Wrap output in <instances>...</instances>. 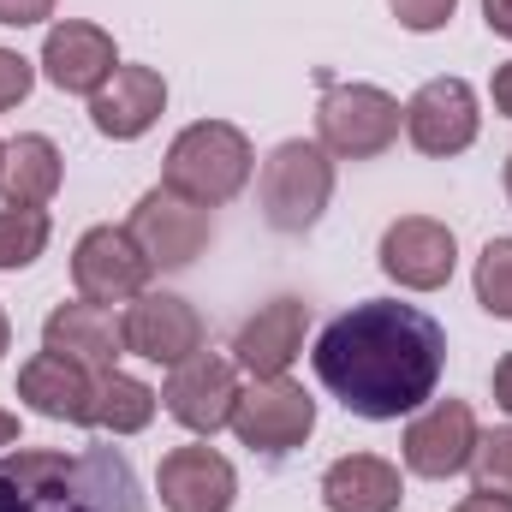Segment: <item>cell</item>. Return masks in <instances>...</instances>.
Listing matches in <instances>:
<instances>
[{"instance_id": "cell-9", "label": "cell", "mask_w": 512, "mask_h": 512, "mask_svg": "<svg viewBox=\"0 0 512 512\" xmlns=\"http://www.w3.org/2000/svg\"><path fill=\"white\" fill-rule=\"evenodd\" d=\"M120 334H126V352L167 364V370L203 352V316L179 292H137L120 316Z\"/></svg>"}, {"instance_id": "cell-4", "label": "cell", "mask_w": 512, "mask_h": 512, "mask_svg": "<svg viewBox=\"0 0 512 512\" xmlns=\"http://www.w3.org/2000/svg\"><path fill=\"white\" fill-rule=\"evenodd\" d=\"M256 197H262V215L274 233H310L334 197V161L322 143L310 137H286L268 161H262V179H256Z\"/></svg>"}, {"instance_id": "cell-34", "label": "cell", "mask_w": 512, "mask_h": 512, "mask_svg": "<svg viewBox=\"0 0 512 512\" xmlns=\"http://www.w3.org/2000/svg\"><path fill=\"white\" fill-rule=\"evenodd\" d=\"M6 346H12V322H6V310H0V358H6Z\"/></svg>"}, {"instance_id": "cell-23", "label": "cell", "mask_w": 512, "mask_h": 512, "mask_svg": "<svg viewBox=\"0 0 512 512\" xmlns=\"http://www.w3.org/2000/svg\"><path fill=\"white\" fill-rule=\"evenodd\" d=\"M48 215L42 209H0V268L6 274H18V268H30L36 256L48 251Z\"/></svg>"}, {"instance_id": "cell-33", "label": "cell", "mask_w": 512, "mask_h": 512, "mask_svg": "<svg viewBox=\"0 0 512 512\" xmlns=\"http://www.w3.org/2000/svg\"><path fill=\"white\" fill-rule=\"evenodd\" d=\"M18 441V417L12 411H0V447H12Z\"/></svg>"}, {"instance_id": "cell-31", "label": "cell", "mask_w": 512, "mask_h": 512, "mask_svg": "<svg viewBox=\"0 0 512 512\" xmlns=\"http://www.w3.org/2000/svg\"><path fill=\"white\" fill-rule=\"evenodd\" d=\"M495 108H501V114L512 120V60L501 66V72H495Z\"/></svg>"}, {"instance_id": "cell-25", "label": "cell", "mask_w": 512, "mask_h": 512, "mask_svg": "<svg viewBox=\"0 0 512 512\" xmlns=\"http://www.w3.org/2000/svg\"><path fill=\"white\" fill-rule=\"evenodd\" d=\"M477 304L512 322V239H489L477 256Z\"/></svg>"}, {"instance_id": "cell-7", "label": "cell", "mask_w": 512, "mask_h": 512, "mask_svg": "<svg viewBox=\"0 0 512 512\" xmlns=\"http://www.w3.org/2000/svg\"><path fill=\"white\" fill-rule=\"evenodd\" d=\"M126 233L137 239V251L149 256V268H191L197 256L209 251L215 221H209V209H197V203H185L179 191L155 185V191L137 197Z\"/></svg>"}, {"instance_id": "cell-35", "label": "cell", "mask_w": 512, "mask_h": 512, "mask_svg": "<svg viewBox=\"0 0 512 512\" xmlns=\"http://www.w3.org/2000/svg\"><path fill=\"white\" fill-rule=\"evenodd\" d=\"M507 197H512V161H507Z\"/></svg>"}, {"instance_id": "cell-8", "label": "cell", "mask_w": 512, "mask_h": 512, "mask_svg": "<svg viewBox=\"0 0 512 512\" xmlns=\"http://www.w3.org/2000/svg\"><path fill=\"white\" fill-rule=\"evenodd\" d=\"M161 405L173 423H185L191 435H215L233 423V405H239V370L233 358L221 352H197L185 364H173V376L161 387Z\"/></svg>"}, {"instance_id": "cell-30", "label": "cell", "mask_w": 512, "mask_h": 512, "mask_svg": "<svg viewBox=\"0 0 512 512\" xmlns=\"http://www.w3.org/2000/svg\"><path fill=\"white\" fill-rule=\"evenodd\" d=\"M495 399H501V411L512 417V352L495 364Z\"/></svg>"}, {"instance_id": "cell-29", "label": "cell", "mask_w": 512, "mask_h": 512, "mask_svg": "<svg viewBox=\"0 0 512 512\" xmlns=\"http://www.w3.org/2000/svg\"><path fill=\"white\" fill-rule=\"evenodd\" d=\"M483 18H489L495 36H507L512 42V0H483Z\"/></svg>"}, {"instance_id": "cell-15", "label": "cell", "mask_w": 512, "mask_h": 512, "mask_svg": "<svg viewBox=\"0 0 512 512\" xmlns=\"http://www.w3.org/2000/svg\"><path fill=\"white\" fill-rule=\"evenodd\" d=\"M114 66H120V54H114V36H108L102 24L66 18V24H54L48 42H42V72H48V84L66 90V96H96V90L114 78Z\"/></svg>"}, {"instance_id": "cell-13", "label": "cell", "mask_w": 512, "mask_h": 512, "mask_svg": "<svg viewBox=\"0 0 512 512\" xmlns=\"http://www.w3.org/2000/svg\"><path fill=\"white\" fill-rule=\"evenodd\" d=\"M405 131L423 155H459L477 143V90L465 78H429L411 108H405Z\"/></svg>"}, {"instance_id": "cell-32", "label": "cell", "mask_w": 512, "mask_h": 512, "mask_svg": "<svg viewBox=\"0 0 512 512\" xmlns=\"http://www.w3.org/2000/svg\"><path fill=\"white\" fill-rule=\"evenodd\" d=\"M453 512H512V501H501V495H471V501H459Z\"/></svg>"}, {"instance_id": "cell-10", "label": "cell", "mask_w": 512, "mask_h": 512, "mask_svg": "<svg viewBox=\"0 0 512 512\" xmlns=\"http://www.w3.org/2000/svg\"><path fill=\"white\" fill-rule=\"evenodd\" d=\"M72 286L90 304H131L149 286V256L126 227H90L72 251Z\"/></svg>"}, {"instance_id": "cell-5", "label": "cell", "mask_w": 512, "mask_h": 512, "mask_svg": "<svg viewBox=\"0 0 512 512\" xmlns=\"http://www.w3.org/2000/svg\"><path fill=\"white\" fill-rule=\"evenodd\" d=\"M399 120H405V108L387 90H376V84H334L322 96V108H316V137L340 161H376V155L393 149Z\"/></svg>"}, {"instance_id": "cell-26", "label": "cell", "mask_w": 512, "mask_h": 512, "mask_svg": "<svg viewBox=\"0 0 512 512\" xmlns=\"http://www.w3.org/2000/svg\"><path fill=\"white\" fill-rule=\"evenodd\" d=\"M387 6H393V18H399L405 30L429 36V30H441V24L453 18V6H459V0H387Z\"/></svg>"}, {"instance_id": "cell-17", "label": "cell", "mask_w": 512, "mask_h": 512, "mask_svg": "<svg viewBox=\"0 0 512 512\" xmlns=\"http://www.w3.org/2000/svg\"><path fill=\"white\" fill-rule=\"evenodd\" d=\"M161 108H167V84H161L155 66H114V78L90 96V120H96L102 137H114V143L143 137V131L161 120Z\"/></svg>"}, {"instance_id": "cell-24", "label": "cell", "mask_w": 512, "mask_h": 512, "mask_svg": "<svg viewBox=\"0 0 512 512\" xmlns=\"http://www.w3.org/2000/svg\"><path fill=\"white\" fill-rule=\"evenodd\" d=\"M465 471H471L477 495H501V501H512V429L477 435V453H471Z\"/></svg>"}, {"instance_id": "cell-18", "label": "cell", "mask_w": 512, "mask_h": 512, "mask_svg": "<svg viewBox=\"0 0 512 512\" xmlns=\"http://www.w3.org/2000/svg\"><path fill=\"white\" fill-rule=\"evenodd\" d=\"M304 328H310V304L304 298H268L233 340V358L251 376H286V364L304 352Z\"/></svg>"}, {"instance_id": "cell-14", "label": "cell", "mask_w": 512, "mask_h": 512, "mask_svg": "<svg viewBox=\"0 0 512 512\" xmlns=\"http://www.w3.org/2000/svg\"><path fill=\"white\" fill-rule=\"evenodd\" d=\"M155 489H161L167 512H233L239 471L215 447H173L155 471Z\"/></svg>"}, {"instance_id": "cell-22", "label": "cell", "mask_w": 512, "mask_h": 512, "mask_svg": "<svg viewBox=\"0 0 512 512\" xmlns=\"http://www.w3.org/2000/svg\"><path fill=\"white\" fill-rule=\"evenodd\" d=\"M155 387L137 382V376H96V411H90V429H108V435H143L149 417H155Z\"/></svg>"}, {"instance_id": "cell-3", "label": "cell", "mask_w": 512, "mask_h": 512, "mask_svg": "<svg viewBox=\"0 0 512 512\" xmlns=\"http://www.w3.org/2000/svg\"><path fill=\"white\" fill-rule=\"evenodd\" d=\"M251 167H256V155H251L245 131L227 126V120H197V126H185L173 137L161 185L179 191L197 209H221V203H233L251 185Z\"/></svg>"}, {"instance_id": "cell-19", "label": "cell", "mask_w": 512, "mask_h": 512, "mask_svg": "<svg viewBox=\"0 0 512 512\" xmlns=\"http://www.w3.org/2000/svg\"><path fill=\"white\" fill-rule=\"evenodd\" d=\"M18 399L36 411V417H54V423H90L96 411V376L60 352H36L24 370H18Z\"/></svg>"}, {"instance_id": "cell-12", "label": "cell", "mask_w": 512, "mask_h": 512, "mask_svg": "<svg viewBox=\"0 0 512 512\" xmlns=\"http://www.w3.org/2000/svg\"><path fill=\"white\" fill-rule=\"evenodd\" d=\"M453 262H459V239L447 221H429V215H399L382 233V274L399 280L405 292H435L453 280Z\"/></svg>"}, {"instance_id": "cell-16", "label": "cell", "mask_w": 512, "mask_h": 512, "mask_svg": "<svg viewBox=\"0 0 512 512\" xmlns=\"http://www.w3.org/2000/svg\"><path fill=\"white\" fill-rule=\"evenodd\" d=\"M42 352H60V358H72V364H84L90 376H108V370H120V358H126V334H120V322H114L108 304L78 298V304L48 310V322H42Z\"/></svg>"}, {"instance_id": "cell-21", "label": "cell", "mask_w": 512, "mask_h": 512, "mask_svg": "<svg viewBox=\"0 0 512 512\" xmlns=\"http://www.w3.org/2000/svg\"><path fill=\"white\" fill-rule=\"evenodd\" d=\"M60 179H66V167H60L54 137L24 131V137L6 143V161H0V197H6V209H42V203H54Z\"/></svg>"}, {"instance_id": "cell-1", "label": "cell", "mask_w": 512, "mask_h": 512, "mask_svg": "<svg viewBox=\"0 0 512 512\" xmlns=\"http://www.w3.org/2000/svg\"><path fill=\"white\" fill-rule=\"evenodd\" d=\"M441 370H447L441 322L417 304H399V298L352 304L316 340L322 387L370 423H393V417L429 405L441 387Z\"/></svg>"}, {"instance_id": "cell-27", "label": "cell", "mask_w": 512, "mask_h": 512, "mask_svg": "<svg viewBox=\"0 0 512 512\" xmlns=\"http://www.w3.org/2000/svg\"><path fill=\"white\" fill-rule=\"evenodd\" d=\"M30 84H36V66H30L24 54L0 48V114H6V108H18V102L30 96Z\"/></svg>"}, {"instance_id": "cell-28", "label": "cell", "mask_w": 512, "mask_h": 512, "mask_svg": "<svg viewBox=\"0 0 512 512\" xmlns=\"http://www.w3.org/2000/svg\"><path fill=\"white\" fill-rule=\"evenodd\" d=\"M48 12H54V0H0V24H12V30L42 24Z\"/></svg>"}, {"instance_id": "cell-11", "label": "cell", "mask_w": 512, "mask_h": 512, "mask_svg": "<svg viewBox=\"0 0 512 512\" xmlns=\"http://www.w3.org/2000/svg\"><path fill=\"white\" fill-rule=\"evenodd\" d=\"M471 453H477V411L465 399H435L405 429V471L411 477L447 483V477H459L471 465Z\"/></svg>"}, {"instance_id": "cell-2", "label": "cell", "mask_w": 512, "mask_h": 512, "mask_svg": "<svg viewBox=\"0 0 512 512\" xmlns=\"http://www.w3.org/2000/svg\"><path fill=\"white\" fill-rule=\"evenodd\" d=\"M0 512H143V489L114 447H12L0 459Z\"/></svg>"}, {"instance_id": "cell-36", "label": "cell", "mask_w": 512, "mask_h": 512, "mask_svg": "<svg viewBox=\"0 0 512 512\" xmlns=\"http://www.w3.org/2000/svg\"><path fill=\"white\" fill-rule=\"evenodd\" d=\"M0 161H6V143H0Z\"/></svg>"}, {"instance_id": "cell-20", "label": "cell", "mask_w": 512, "mask_h": 512, "mask_svg": "<svg viewBox=\"0 0 512 512\" xmlns=\"http://www.w3.org/2000/svg\"><path fill=\"white\" fill-rule=\"evenodd\" d=\"M322 501H328V512H399V501H405L399 465H387L376 453H346L328 465Z\"/></svg>"}, {"instance_id": "cell-6", "label": "cell", "mask_w": 512, "mask_h": 512, "mask_svg": "<svg viewBox=\"0 0 512 512\" xmlns=\"http://www.w3.org/2000/svg\"><path fill=\"white\" fill-rule=\"evenodd\" d=\"M316 429V399L286 376H251V387H239L233 405V435L251 453H292L304 447Z\"/></svg>"}]
</instances>
